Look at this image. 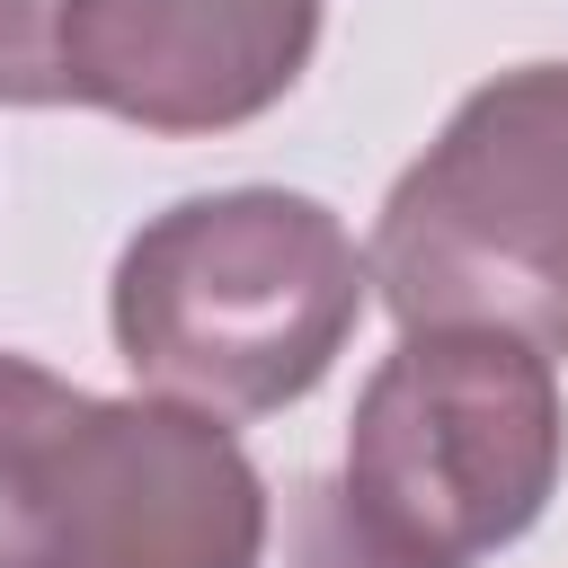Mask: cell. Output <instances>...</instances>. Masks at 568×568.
I'll list each match as a JSON object with an SVG mask.
<instances>
[{
    "label": "cell",
    "instance_id": "cell-1",
    "mask_svg": "<svg viewBox=\"0 0 568 568\" xmlns=\"http://www.w3.org/2000/svg\"><path fill=\"white\" fill-rule=\"evenodd\" d=\"M373 302L355 231L293 186H213L151 213L106 284L133 382L204 417H275L328 382Z\"/></svg>",
    "mask_w": 568,
    "mask_h": 568
},
{
    "label": "cell",
    "instance_id": "cell-2",
    "mask_svg": "<svg viewBox=\"0 0 568 568\" xmlns=\"http://www.w3.org/2000/svg\"><path fill=\"white\" fill-rule=\"evenodd\" d=\"M275 497L186 399H98L0 355V568H266Z\"/></svg>",
    "mask_w": 568,
    "mask_h": 568
},
{
    "label": "cell",
    "instance_id": "cell-3",
    "mask_svg": "<svg viewBox=\"0 0 568 568\" xmlns=\"http://www.w3.org/2000/svg\"><path fill=\"white\" fill-rule=\"evenodd\" d=\"M382 311L417 328H497L568 355V62L479 80L399 169L373 222Z\"/></svg>",
    "mask_w": 568,
    "mask_h": 568
},
{
    "label": "cell",
    "instance_id": "cell-4",
    "mask_svg": "<svg viewBox=\"0 0 568 568\" xmlns=\"http://www.w3.org/2000/svg\"><path fill=\"white\" fill-rule=\"evenodd\" d=\"M568 417L541 346L497 328H417L355 390L346 497L408 559L470 568L524 541L559 488Z\"/></svg>",
    "mask_w": 568,
    "mask_h": 568
},
{
    "label": "cell",
    "instance_id": "cell-5",
    "mask_svg": "<svg viewBox=\"0 0 568 568\" xmlns=\"http://www.w3.org/2000/svg\"><path fill=\"white\" fill-rule=\"evenodd\" d=\"M320 0H71L62 98L142 133H240L293 98Z\"/></svg>",
    "mask_w": 568,
    "mask_h": 568
},
{
    "label": "cell",
    "instance_id": "cell-6",
    "mask_svg": "<svg viewBox=\"0 0 568 568\" xmlns=\"http://www.w3.org/2000/svg\"><path fill=\"white\" fill-rule=\"evenodd\" d=\"M284 568H435V559H408L399 541H382L346 479H302L293 506H284Z\"/></svg>",
    "mask_w": 568,
    "mask_h": 568
},
{
    "label": "cell",
    "instance_id": "cell-7",
    "mask_svg": "<svg viewBox=\"0 0 568 568\" xmlns=\"http://www.w3.org/2000/svg\"><path fill=\"white\" fill-rule=\"evenodd\" d=\"M62 27H71V0H0V106H71Z\"/></svg>",
    "mask_w": 568,
    "mask_h": 568
}]
</instances>
